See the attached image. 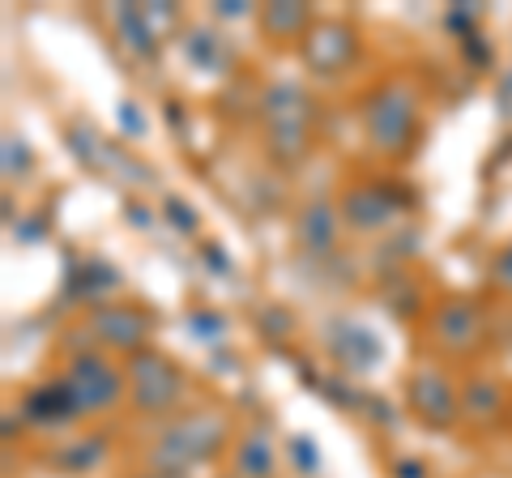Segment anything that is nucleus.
Here are the masks:
<instances>
[{
    "label": "nucleus",
    "mask_w": 512,
    "mask_h": 478,
    "mask_svg": "<svg viewBox=\"0 0 512 478\" xmlns=\"http://www.w3.org/2000/svg\"><path fill=\"white\" fill-rule=\"evenodd\" d=\"M227 449H231V419L227 414L214 410V406L180 410L175 419H167L154 432L150 449H146V466L167 470V474H192V470L218 461Z\"/></svg>",
    "instance_id": "nucleus-1"
},
{
    "label": "nucleus",
    "mask_w": 512,
    "mask_h": 478,
    "mask_svg": "<svg viewBox=\"0 0 512 478\" xmlns=\"http://www.w3.org/2000/svg\"><path fill=\"white\" fill-rule=\"evenodd\" d=\"M367 146L384 158H406L423 129V99L406 77H384L359 99Z\"/></svg>",
    "instance_id": "nucleus-2"
},
{
    "label": "nucleus",
    "mask_w": 512,
    "mask_h": 478,
    "mask_svg": "<svg viewBox=\"0 0 512 478\" xmlns=\"http://www.w3.org/2000/svg\"><path fill=\"white\" fill-rule=\"evenodd\" d=\"M256 116L265 129V150L282 167H299L312 150L316 99L299 82H269L256 94Z\"/></svg>",
    "instance_id": "nucleus-3"
},
{
    "label": "nucleus",
    "mask_w": 512,
    "mask_h": 478,
    "mask_svg": "<svg viewBox=\"0 0 512 478\" xmlns=\"http://www.w3.org/2000/svg\"><path fill=\"white\" fill-rule=\"evenodd\" d=\"M124 380H128V406L141 419L167 423L180 414V402L188 393V376L171 355H163L158 346H146L137 355L124 359Z\"/></svg>",
    "instance_id": "nucleus-4"
},
{
    "label": "nucleus",
    "mask_w": 512,
    "mask_h": 478,
    "mask_svg": "<svg viewBox=\"0 0 512 478\" xmlns=\"http://www.w3.org/2000/svg\"><path fill=\"white\" fill-rule=\"evenodd\" d=\"M427 338L440 359H474L491 342V312L474 295H440L427 308Z\"/></svg>",
    "instance_id": "nucleus-5"
},
{
    "label": "nucleus",
    "mask_w": 512,
    "mask_h": 478,
    "mask_svg": "<svg viewBox=\"0 0 512 478\" xmlns=\"http://www.w3.org/2000/svg\"><path fill=\"white\" fill-rule=\"evenodd\" d=\"M64 380L77 397V406L90 419V414H107L116 410L120 402H128V380H124V368L120 363L107 359V350L99 346H77L69 363H64Z\"/></svg>",
    "instance_id": "nucleus-6"
},
{
    "label": "nucleus",
    "mask_w": 512,
    "mask_h": 478,
    "mask_svg": "<svg viewBox=\"0 0 512 478\" xmlns=\"http://www.w3.org/2000/svg\"><path fill=\"white\" fill-rule=\"evenodd\" d=\"M406 410L427 432H453L461 423V380L440 363H419L406 372Z\"/></svg>",
    "instance_id": "nucleus-7"
},
{
    "label": "nucleus",
    "mask_w": 512,
    "mask_h": 478,
    "mask_svg": "<svg viewBox=\"0 0 512 478\" xmlns=\"http://www.w3.org/2000/svg\"><path fill=\"white\" fill-rule=\"evenodd\" d=\"M154 312H146L141 304H111V299H103V304H90L86 312V338L107 350V355H137V350H146L150 338H154Z\"/></svg>",
    "instance_id": "nucleus-8"
},
{
    "label": "nucleus",
    "mask_w": 512,
    "mask_h": 478,
    "mask_svg": "<svg viewBox=\"0 0 512 478\" xmlns=\"http://www.w3.org/2000/svg\"><path fill=\"white\" fill-rule=\"evenodd\" d=\"M359 56H363V39H359V26L350 18H320L312 26V35L299 47L303 69L312 77H320V82H338V77H346L359 65Z\"/></svg>",
    "instance_id": "nucleus-9"
},
{
    "label": "nucleus",
    "mask_w": 512,
    "mask_h": 478,
    "mask_svg": "<svg viewBox=\"0 0 512 478\" xmlns=\"http://www.w3.org/2000/svg\"><path fill=\"white\" fill-rule=\"evenodd\" d=\"M338 210H342L346 231H359V235L389 231L397 214H402V188L389 180H355L342 188Z\"/></svg>",
    "instance_id": "nucleus-10"
},
{
    "label": "nucleus",
    "mask_w": 512,
    "mask_h": 478,
    "mask_svg": "<svg viewBox=\"0 0 512 478\" xmlns=\"http://www.w3.org/2000/svg\"><path fill=\"white\" fill-rule=\"evenodd\" d=\"M18 414H22L30 427H52V432H60V427H69L77 419H86L64 376H52V380H39V385H30L22 393Z\"/></svg>",
    "instance_id": "nucleus-11"
},
{
    "label": "nucleus",
    "mask_w": 512,
    "mask_h": 478,
    "mask_svg": "<svg viewBox=\"0 0 512 478\" xmlns=\"http://www.w3.org/2000/svg\"><path fill=\"white\" fill-rule=\"evenodd\" d=\"M342 231H346V222H342L338 201L316 197L295 210V244L308 252V257H329V252L338 248Z\"/></svg>",
    "instance_id": "nucleus-12"
},
{
    "label": "nucleus",
    "mask_w": 512,
    "mask_h": 478,
    "mask_svg": "<svg viewBox=\"0 0 512 478\" xmlns=\"http://www.w3.org/2000/svg\"><path fill=\"white\" fill-rule=\"evenodd\" d=\"M316 22V9L299 5V0H269V5L256 9V30L265 35L269 47H303Z\"/></svg>",
    "instance_id": "nucleus-13"
},
{
    "label": "nucleus",
    "mask_w": 512,
    "mask_h": 478,
    "mask_svg": "<svg viewBox=\"0 0 512 478\" xmlns=\"http://www.w3.org/2000/svg\"><path fill=\"white\" fill-rule=\"evenodd\" d=\"M512 410V389H504L495 376L470 372L461 380V423L466 427H491Z\"/></svg>",
    "instance_id": "nucleus-14"
},
{
    "label": "nucleus",
    "mask_w": 512,
    "mask_h": 478,
    "mask_svg": "<svg viewBox=\"0 0 512 478\" xmlns=\"http://www.w3.org/2000/svg\"><path fill=\"white\" fill-rule=\"evenodd\" d=\"M180 47H184L188 65L201 69V73H227L231 60H235L227 35H222V30H214V26H184Z\"/></svg>",
    "instance_id": "nucleus-15"
},
{
    "label": "nucleus",
    "mask_w": 512,
    "mask_h": 478,
    "mask_svg": "<svg viewBox=\"0 0 512 478\" xmlns=\"http://www.w3.org/2000/svg\"><path fill=\"white\" fill-rule=\"evenodd\" d=\"M231 466H235V478H274L278 474V449L274 440L265 432H248L235 440L231 449Z\"/></svg>",
    "instance_id": "nucleus-16"
},
{
    "label": "nucleus",
    "mask_w": 512,
    "mask_h": 478,
    "mask_svg": "<svg viewBox=\"0 0 512 478\" xmlns=\"http://www.w3.org/2000/svg\"><path fill=\"white\" fill-rule=\"evenodd\" d=\"M333 355H338L350 372H372L376 359H380V342H376L367 329L346 325V333H342L338 342H333Z\"/></svg>",
    "instance_id": "nucleus-17"
},
{
    "label": "nucleus",
    "mask_w": 512,
    "mask_h": 478,
    "mask_svg": "<svg viewBox=\"0 0 512 478\" xmlns=\"http://www.w3.org/2000/svg\"><path fill=\"white\" fill-rule=\"evenodd\" d=\"M116 26H120L124 47H133L137 56H154L158 52V30L150 26V18H146V9L141 5H120Z\"/></svg>",
    "instance_id": "nucleus-18"
},
{
    "label": "nucleus",
    "mask_w": 512,
    "mask_h": 478,
    "mask_svg": "<svg viewBox=\"0 0 512 478\" xmlns=\"http://www.w3.org/2000/svg\"><path fill=\"white\" fill-rule=\"evenodd\" d=\"M99 457H103V440H99V436H90V440L60 444V449L47 457V461H52V466H60V470L82 474V470H90V466H99Z\"/></svg>",
    "instance_id": "nucleus-19"
},
{
    "label": "nucleus",
    "mask_w": 512,
    "mask_h": 478,
    "mask_svg": "<svg viewBox=\"0 0 512 478\" xmlns=\"http://www.w3.org/2000/svg\"><path fill=\"white\" fill-rule=\"evenodd\" d=\"M487 286H491L495 295L512 299V239L491 252V261H487Z\"/></svg>",
    "instance_id": "nucleus-20"
},
{
    "label": "nucleus",
    "mask_w": 512,
    "mask_h": 478,
    "mask_svg": "<svg viewBox=\"0 0 512 478\" xmlns=\"http://www.w3.org/2000/svg\"><path fill=\"white\" fill-rule=\"evenodd\" d=\"M30 171H35V150L26 146V137L9 133L5 137V175L9 180H26Z\"/></svg>",
    "instance_id": "nucleus-21"
},
{
    "label": "nucleus",
    "mask_w": 512,
    "mask_h": 478,
    "mask_svg": "<svg viewBox=\"0 0 512 478\" xmlns=\"http://www.w3.org/2000/svg\"><path fill=\"white\" fill-rule=\"evenodd\" d=\"M163 218H167L180 235H197V231H201V214H197V205L184 201V197H163Z\"/></svg>",
    "instance_id": "nucleus-22"
},
{
    "label": "nucleus",
    "mask_w": 512,
    "mask_h": 478,
    "mask_svg": "<svg viewBox=\"0 0 512 478\" xmlns=\"http://www.w3.org/2000/svg\"><path fill=\"white\" fill-rule=\"evenodd\" d=\"M286 457H291V466H295L303 478L320 474V453H316L312 436H291V440H286Z\"/></svg>",
    "instance_id": "nucleus-23"
},
{
    "label": "nucleus",
    "mask_w": 512,
    "mask_h": 478,
    "mask_svg": "<svg viewBox=\"0 0 512 478\" xmlns=\"http://www.w3.org/2000/svg\"><path fill=\"white\" fill-rule=\"evenodd\" d=\"M188 325L197 329V333H205V338H218V333H227V316L210 312V308H197V312L188 316Z\"/></svg>",
    "instance_id": "nucleus-24"
},
{
    "label": "nucleus",
    "mask_w": 512,
    "mask_h": 478,
    "mask_svg": "<svg viewBox=\"0 0 512 478\" xmlns=\"http://www.w3.org/2000/svg\"><path fill=\"white\" fill-rule=\"evenodd\" d=\"M214 18H256V9L244 5V0H227V5H214Z\"/></svg>",
    "instance_id": "nucleus-25"
},
{
    "label": "nucleus",
    "mask_w": 512,
    "mask_h": 478,
    "mask_svg": "<svg viewBox=\"0 0 512 478\" xmlns=\"http://www.w3.org/2000/svg\"><path fill=\"white\" fill-rule=\"evenodd\" d=\"M397 474H402V478H423V470L414 466V461H397Z\"/></svg>",
    "instance_id": "nucleus-26"
},
{
    "label": "nucleus",
    "mask_w": 512,
    "mask_h": 478,
    "mask_svg": "<svg viewBox=\"0 0 512 478\" xmlns=\"http://www.w3.org/2000/svg\"><path fill=\"white\" fill-rule=\"evenodd\" d=\"M137 478H192V474H167V470H146V474H137Z\"/></svg>",
    "instance_id": "nucleus-27"
},
{
    "label": "nucleus",
    "mask_w": 512,
    "mask_h": 478,
    "mask_svg": "<svg viewBox=\"0 0 512 478\" xmlns=\"http://www.w3.org/2000/svg\"><path fill=\"white\" fill-rule=\"evenodd\" d=\"M508 414H512V410H508Z\"/></svg>",
    "instance_id": "nucleus-28"
}]
</instances>
